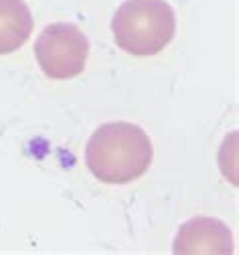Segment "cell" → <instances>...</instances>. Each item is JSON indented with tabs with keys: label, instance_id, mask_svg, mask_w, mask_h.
Wrapping results in <instances>:
<instances>
[{
	"label": "cell",
	"instance_id": "1",
	"mask_svg": "<svg viewBox=\"0 0 239 255\" xmlns=\"http://www.w3.org/2000/svg\"><path fill=\"white\" fill-rule=\"evenodd\" d=\"M152 162V142L140 126L110 122L99 126L85 148L89 172L108 184L138 180Z\"/></svg>",
	"mask_w": 239,
	"mask_h": 255
},
{
	"label": "cell",
	"instance_id": "2",
	"mask_svg": "<svg viewBox=\"0 0 239 255\" xmlns=\"http://www.w3.org/2000/svg\"><path fill=\"white\" fill-rule=\"evenodd\" d=\"M114 39L120 49L136 57L160 53L175 39L177 16L164 0H128L112 20Z\"/></svg>",
	"mask_w": 239,
	"mask_h": 255
},
{
	"label": "cell",
	"instance_id": "3",
	"mask_svg": "<svg viewBox=\"0 0 239 255\" xmlns=\"http://www.w3.org/2000/svg\"><path fill=\"white\" fill-rule=\"evenodd\" d=\"M89 41L81 28L69 22H55L43 28L35 43L39 67L51 79H71L83 73Z\"/></svg>",
	"mask_w": 239,
	"mask_h": 255
},
{
	"label": "cell",
	"instance_id": "4",
	"mask_svg": "<svg viewBox=\"0 0 239 255\" xmlns=\"http://www.w3.org/2000/svg\"><path fill=\"white\" fill-rule=\"evenodd\" d=\"M173 249L181 255H229L233 253V237L223 221L197 217L179 229Z\"/></svg>",
	"mask_w": 239,
	"mask_h": 255
},
{
	"label": "cell",
	"instance_id": "5",
	"mask_svg": "<svg viewBox=\"0 0 239 255\" xmlns=\"http://www.w3.org/2000/svg\"><path fill=\"white\" fill-rule=\"evenodd\" d=\"M32 33V14L24 0H0V55L18 51Z\"/></svg>",
	"mask_w": 239,
	"mask_h": 255
}]
</instances>
